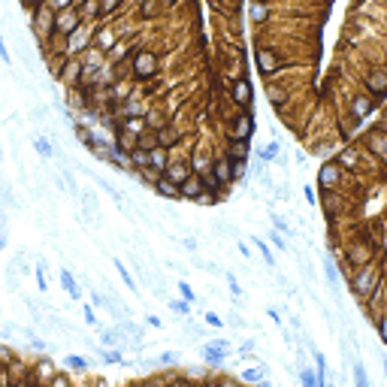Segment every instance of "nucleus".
<instances>
[{"label": "nucleus", "instance_id": "f257e3e1", "mask_svg": "<svg viewBox=\"0 0 387 387\" xmlns=\"http://www.w3.org/2000/svg\"><path fill=\"white\" fill-rule=\"evenodd\" d=\"M133 73L139 76V79H151L154 73H157V54L154 51H136L133 54Z\"/></svg>", "mask_w": 387, "mask_h": 387}, {"label": "nucleus", "instance_id": "f03ea898", "mask_svg": "<svg viewBox=\"0 0 387 387\" xmlns=\"http://www.w3.org/2000/svg\"><path fill=\"white\" fill-rule=\"evenodd\" d=\"M279 67H282V58H279L272 48H257V70H260L263 76L279 73Z\"/></svg>", "mask_w": 387, "mask_h": 387}, {"label": "nucleus", "instance_id": "7ed1b4c3", "mask_svg": "<svg viewBox=\"0 0 387 387\" xmlns=\"http://www.w3.org/2000/svg\"><path fill=\"white\" fill-rule=\"evenodd\" d=\"M339 179H342V167H339V163H324V170L318 173V182H321V188H324V191L336 188V185H339Z\"/></svg>", "mask_w": 387, "mask_h": 387}, {"label": "nucleus", "instance_id": "20e7f679", "mask_svg": "<svg viewBox=\"0 0 387 387\" xmlns=\"http://www.w3.org/2000/svg\"><path fill=\"white\" fill-rule=\"evenodd\" d=\"M366 88L369 94H387V70H372L366 76Z\"/></svg>", "mask_w": 387, "mask_h": 387}, {"label": "nucleus", "instance_id": "39448f33", "mask_svg": "<svg viewBox=\"0 0 387 387\" xmlns=\"http://www.w3.org/2000/svg\"><path fill=\"white\" fill-rule=\"evenodd\" d=\"M179 191H182V197H188V200H200V197L206 194V185H203V179L191 176V179H188V182H185Z\"/></svg>", "mask_w": 387, "mask_h": 387}, {"label": "nucleus", "instance_id": "423d86ee", "mask_svg": "<svg viewBox=\"0 0 387 387\" xmlns=\"http://www.w3.org/2000/svg\"><path fill=\"white\" fill-rule=\"evenodd\" d=\"M251 130H254L251 115H239V118L233 121V139H248V136H251Z\"/></svg>", "mask_w": 387, "mask_h": 387}, {"label": "nucleus", "instance_id": "0eeeda50", "mask_svg": "<svg viewBox=\"0 0 387 387\" xmlns=\"http://www.w3.org/2000/svg\"><path fill=\"white\" fill-rule=\"evenodd\" d=\"M369 257H372V248H369V245H354V248L348 251V260H351L354 266H366Z\"/></svg>", "mask_w": 387, "mask_h": 387}, {"label": "nucleus", "instance_id": "6e6552de", "mask_svg": "<svg viewBox=\"0 0 387 387\" xmlns=\"http://www.w3.org/2000/svg\"><path fill=\"white\" fill-rule=\"evenodd\" d=\"M154 188H157V194H160V197H167V200H176V197H182L179 185H176V182H170L167 176H163V179H157V185H154Z\"/></svg>", "mask_w": 387, "mask_h": 387}, {"label": "nucleus", "instance_id": "1a4fd4ad", "mask_svg": "<svg viewBox=\"0 0 387 387\" xmlns=\"http://www.w3.org/2000/svg\"><path fill=\"white\" fill-rule=\"evenodd\" d=\"M233 100H236L239 106H248V103H251V85H248L245 79L233 85Z\"/></svg>", "mask_w": 387, "mask_h": 387}, {"label": "nucleus", "instance_id": "9d476101", "mask_svg": "<svg viewBox=\"0 0 387 387\" xmlns=\"http://www.w3.org/2000/svg\"><path fill=\"white\" fill-rule=\"evenodd\" d=\"M154 139H157V145H160V148H170V145H176V142H179V133H176V130H170V127H157Z\"/></svg>", "mask_w": 387, "mask_h": 387}, {"label": "nucleus", "instance_id": "9b49d317", "mask_svg": "<svg viewBox=\"0 0 387 387\" xmlns=\"http://www.w3.org/2000/svg\"><path fill=\"white\" fill-rule=\"evenodd\" d=\"M369 112H372V100H369V97H357V100L351 103V115H354V118H366Z\"/></svg>", "mask_w": 387, "mask_h": 387}, {"label": "nucleus", "instance_id": "f8f14e48", "mask_svg": "<svg viewBox=\"0 0 387 387\" xmlns=\"http://www.w3.org/2000/svg\"><path fill=\"white\" fill-rule=\"evenodd\" d=\"M215 179H218V182H230V179H233V160H230V157H224V160L215 163Z\"/></svg>", "mask_w": 387, "mask_h": 387}, {"label": "nucleus", "instance_id": "ddd939ff", "mask_svg": "<svg viewBox=\"0 0 387 387\" xmlns=\"http://www.w3.org/2000/svg\"><path fill=\"white\" fill-rule=\"evenodd\" d=\"M33 148H36L39 157H54V145H51L48 136H36V139H33Z\"/></svg>", "mask_w": 387, "mask_h": 387}, {"label": "nucleus", "instance_id": "4468645a", "mask_svg": "<svg viewBox=\"0 0 387 387\" xmlns=\"http://www.w3.org/2000/svg\"><path fill=\"white\" fill-rule=\"evenodd\" d=\"M245 154H248V139H233L227 157H230V160H245Z\"/></svg>", "mask_w": 387, "mask_h": 387}, {"label": "nucleus", "instance_id": "2eb2a0df", "mask_svg": "<svg viewBox=\"0 0 387 387\" xmlns=\"http://www.w3.org/2000/svg\"><path fill=\"white\" fill-rule=\"evenodd\" d=\"M61 285H64V291H67V294H70L73 300H79V297H82V291H79L76 279H73V275H70L67 269H61Z\"/></svg>", "mask_w": 387, "mask_h": 387}, {"label": "nucleus", "instance_id": "dca6fc26", "mask_svg": "<svg viewBox=\"0 0 387 387\" xmlns=\"http://www.w3.org/2000/svg\"><path fill=\"white\" fill-rule=\"evenodd\" d=\"M203 357H206L212 366H218V363H224L227 351H221V348H215V345H206V348H203Z\"/></svg>", "mask_w": 387, "mask_h": 387}, {"label": "nucleus", "instance_id": "f3484780", "mask_svg": "<svg viewBox=\"0 0 387 387\" xmlns=\"http://www.w3.org/2000/svg\"><path fill=\"white\" fill-rule=\"evenodd\" d=\"M76 24H79V15H76V12H64L58 27H61L64 33H73V30H76Z\"/></svg>", "mask_w": 387, "mask_h": 387}, {"label": "nucleus", "instance_id": "a211bd4d", "mask_svg": "<svg viewBox=\"0 0 387 387\" xmlns=\"http://www.w3.org/2000/svg\"><path fill=\"white\" fill-rule=\"evenodd\" d=\"M167 179H170V182H176V185L182 188L191 176H188V167H182V163H179V167H173V170H170V176H167Z\"/></svg>", "mask_w": 387, "mask_h": 387}, {"label": "nucleus", "instance_id": "6ab92c4d", "mask_svg": "<svg viewBox=\"0 0 387 387\" xmlns=\"http://www.w3.org/2000/svg\"><path fill=\"white\" fill-rule=\"evenodd\" d=\"M64 366H67V369H76V372H82V369L88 366V360H85L82 354H67V357H64Z\"/></svg>", "mask_w": 387, "mask_h": 387}, {"label": "nucleus", "instance_id": "aec40b11", "mask_svg": "<svg viewBox=\"0 0 387 387\" xmlns=\"http://www.w3.org/2000/svg\"><path fill=\"white\" fill-rule=\"evenodd\" d=\"M251 242L257 245V251L263 254V260H266V266H275V257H272V251H269V245L263 242V239H257V236H251Z\"/></svg>", "mask_w": 387, "mask_h": 387}, {"label": "nucleus", "instance_id": "412c9836", "mask_svg": "<svg viewBox=\"0 0 387 387\" xmlns=\"http://www.w3.org/2000/svg\"><path fill=\"white\" fill-rule=\"evenodd\" d=\"M372 285H378V279H375V275H369V272H366V275H360V279L354 282V288H357V294H369L366 288H372Z\"/></svg>", "mask_w": 387, "mask_h": 387}, {"label": "nucleus", "instance_id": "4be33fe9", "mask_svg": "<svg viewBox=\"0 0 387 387\" xmlns=\"http://www.w3.org/2000/svg\"><path fill=\"white\" fill-rule=\"evenodd\" d=\"M130 163L133 167H148V151L145 148H133L130 151Z\"/></svg>", "mask_w": 387, "mask_h": 387}, {"label": "nucleus", "instance_id": "5701e85b", "mask_svg": "<svg viewBox=\"0 0 387 387\" xmlns=\"http://www.w3.org/2000/svg\"><path fill=\"white\" fill-rule=\"evenodd\" d=\"M266 375V366H254V369H245L242 372V381H260Z\"/></svg>", "mask_w": 387, "mask_h": 387}, {"label": "nucleus", "instance_id": "b1692460", "mask_svg": "<svg viewBox=\"0 0 387 387\" xmlns=\"http://www.w3.org/2000/svg\"><path fill=\"white\" fill-rule=\"evenodd\" d=\"M300 381H303V387H321L318 384V375H315L312 369H306V366L300 369Z\"/></svg>", "mask_w": 387, "mask_h": 387}, {"label": "nucleus", "instance_id": "393cba45", "mask_svg": "<svg viewBox=\"0 0 387 387\" xmlns=\"http://www.w3.org/2000/svg\"><path fill=\"white\" fill-rule=\"evenodd\" d=\"M248 15H251V21H266V15H269V9H266L263 3H254Z\"/></svg>", "mask_w": 387, "mask_h": 387}, {"label": "nucleus", "instance_id": "a878e982", "mask_svg": "<svg viewBox=\"0 0 387 387\" xmlns=\"http://www.w3.org/2000/svg\"><path fill=\"white\" fill-rule=\"evenodd\" d=\"M324 275H327V285H330V288L336 291V285H339V275H336V266H333L330 260L324 263Z\"/></svg>", "mask_w": 387, "mask_h": 387}, {"label": "nucleus", "instance_id": "bb28decb", "mask_svg": "<svg viewBox=\"0 0 387 387\" xmlns=\"http://www.w3.org/2000/svg\"><path fill=\"white\" fill-rule=\"evenodd\" d=\"M115 269H118V275H121V279L127 282V288H130V291H136V282H133V275L127 272V266H124L121 260H115Z\"/></svg>", "mask_w": 387, "mask_h": 387}, {"label": "nucleus", "instance_id": "cd10ccee", "mask_svg": "<svg viewBox=\"0 0 387 387\" xmlns=\"http://www.w3.org/2000/svg\"><path fill=\"white\" fill-rule=\"evenodd\" d=\"M148 163H151L154 170H163V148H160V145H157V148L148 154Z\"/></svg>", "mask_w": 387, "mask_h": 387}, {"label": "nucleus", "instance_id": "c85d7f7f", "mask_svg": "<svg viewBox=\"0 0 387 387\" xmlns=\"http://www.w3.org/2000/svg\"><path fill=\"white\" fill-rule=\"evenodd\" d=\"M97 357H100V360H106V363H124L121 351H97Z\"/></svg>", "mask_w": 387, "mask_h": 387}, {"label": "nucleus", "instance_id": "c756f323", "mask_svg": "<svg viewBox=\"0 0 387 387\" xmlns=\"http://www.w3.org/2000/svg\"><path fill=\"white\" fill-rule=\"evenodd\" d=\"M179 360H182L179 351H163V354L157 357V363H163V366H173V363H179Z\"/></svg>", "mask_w": 387, "mask_h": 387}, {"label": "nucleus", "instance_id": "7c9ffc66", "mask_svg": "<svg viewBox=\"0 0 387 387\" xmlns=\"http://www.w3.org/2000/svg\"><path fill=\"white\" fill-rule=\"evenodd\" d=\"M357 163V154L351 151V148H345L342 154H339V167H354Z\"/></svg>", "mask_w": 387, "mask_h": 387}, {"label": "nucleus", "instance_id": "2f4dec72", "mask_svg": "<svg viewBox=\"0 0 387 387\" xmlns=\"http://www.w3.org/2000/svg\"><path fill=\"white\" fill-rule=\"evenodd\" d=\"M354 387H369V381H366V372H363V366H360V363L354 366Z\"/></svg>", "mask_w": 387, "mask_h": 387}, {"label": "nucleus", "instance_id": "473e14b6", "mask_svg": "<svg viewBox=\"0 0 387 387\" xmlns=\"http://www.w3.org/2000/svg\"><path fill=\"white\" fill-rule=\"evenodd\" d=\"M275 154H279V145H266L263 151H260V160L266 163V160H275Z\"/></svg>", "mask_w": 387, "mask_h": 387}, {"label": "nucleus", "instance_id": "72a5a7b5", "mask_svg": "<svg viewBox=\"0 0 387 387\" xmlns=\"http://www.w3.org/2000/svg\"><path fill=\"white\" fill-rule=\"evenodd\" d=\"M324 209H327V218H333L339 206H336V200H333V197H324Z\"/></svg>", "mask_w": 387, "mask_h": 387}, {"label": "nucleus", "instance_id": "f704fd0d", "mask_svg": "<svg viewBox=\"0 0 387 387\" xmlns=\"http://www.w3.org/2000/svg\"><path fill=\"white\" fill-rule=\"evenodd\" d=\"M272 224H275V230H279V233H288V236L294 233V230H291V227H288V224H285V221L279 218V215H272Z\"/></svg>", "mask_w": 387, "mask_h": 387}, {"label": "nucleus", "instance_id": "c9c22d12", "mask_svg": "<svg viewBox=\"0 0 387 387\" xmlns=\"http://www.w3.org/2000/svg\"><path fill=\"white\" fill-rule=\"evenodd\" d=\"M179 291H182V297H185V300H188V303H191V300H197V297H194V291H191V285H188V282H179Z\"/></svg>", "mask_w": 387, "mask_h": 387}, {"label": "nucleus", "instance_id": "e433bc0d", "mask_svg": "<svg viewBox=\"0 0 387 387\" xmlns=\"http://www.w3.org/2000/svg\"><path fill=\"white\" fill-rule=\"evenodd\" d=\"M269 242H272L275 248H288V242H282V233H269Z\"/></svg>", "mask_w": 387, "mask_h": 387}, {"label": "nucleus", "instance_id": "4c0bfd02", "mask_svg": "<svg viewBox=\"0 0 387 387\" xmlns=\"http://www.w3.org/2000/svg\"><path fill=\"white\" fill-rule=\"evenodd\" d=\"M206 324H212V327H221V318H218L215 312H206Z\"/></svg>", "mask_w": 387, "mask_h": 387}, {"label": "nucleus", "instance_id": "58836bf2", "mask_svg": "<svg viewBox=\"0 0 387 387\" xmlns=\"http://www.w3.org/2000/svg\"><path fill=\"white\" fill-rule=\"evenodd\" d=\"M170 309H173V312H182V315L188 312V306H185V303H176V300H170Z\"/></svg>", "mask_w": 387, "mask_h": 387}, {"label": "nucleus", "instance_id": "ea45409f", "mask_svg": "<svg viewBox=\"0 0 387 387\" xmlns=\"http://www.w3.org/2000/svg\"><path fill=\"white\" fill-rule=\"evenodd\" d=\"M85 324H91V327L97 324V318H94V309H88V306H85Z\"/></svg>", "mask_w": 387, "mask_h": 387}, {"label": "nucleus", "instance_id": "a19ab883", "mask_svg": "<svg viewBox=\"0 0 387 387\" xmlns=\"http://www.w3.org/2000/svg\"><path fill=\"white\" fill-rule=\"evenodd\" d=\"M115 3H118V0H103V3H100V12H109V9H115Z\"/></svg>", "mask_w": 387, "mask_h": 387}, {"label": "nucleus", "instance_id": "79ce46f5", "mask_svg": "<svg viewBox=\"0 0 387 387\" xmlns=\"http://www.w3.org/2000/svg\"><path fill=\"white\" fill-rule=\"evenodd\" d=\"M378 333H381V342L387 345V318L381 321V324H378Z\"/></svg>", "mask_w": 387, "mask_h": 387}, {"label": "nucleus", "instance_id": "37998d69", "mask_svg": "<svg viewBox=\"0 0 387 387\" xmlns=\"http://www.w3.org/2000/svg\"><path fill=\"white\" fill-rule=\"evenodd\" d=\"M127 130H142V124H139L136 118H130V121H127Z\"/></svg>", "mask_w": 387, "mask_h": 387}, {"label": "nucleus", "instance_id": "c03bdc74", "mask_svg": "<svg viewBox=\"0 0 387 387\" xmlns=\"http://www.w3.org/2000/svg\"><path fill=\"white\" fill-rule=\"evenodd\" d=\"M306 203H312V206H315V191H312L309 185H306Z\"/></svg>", "mask_w": 387, "mask_h": 387}, {"label": "nucleus", "instance_id": "a18cd8bd", "mask_svg": "<svg viewBox=\"0 0 387 387\" xmlns=\"http://www.w3.org/2000/svg\"><path fill=\"white\" fill-rule=\"evenodd\" d=\"M182 245H185L188 251H197V242H194V239H182Z\"/></svg>", "mask_w": 387, "mask_h": 387}, {"label": "nucleus", "instance_id": "49530a36", "mask_svg": "<svg viewBox=\"0 0 387 387\" xmlns=\"http://www.w3.org/2000/svg\"><path fill=\"white\" fill-rule=\"evenodd\" d=\"M0 58H3V61H9V51H6V42H3V36H0Z\"/></svg>", "mask_w": 387, "mask_h": 387}, {"label": "nucleus", "instance_id": "de8ad7c7", "mask_svg": "<svg viewBox=\"0 0 387 387\" xmlns=\"http://www.w3.org/2000/svg\"><path fill=\"white\" fill-rule=\"evenodd\" d=\"M54 387H67V381H64V378H58V381H54Z\"/></svg>", "mask_w": 387, "mask_h": 387}]
</instances>
